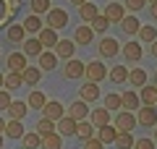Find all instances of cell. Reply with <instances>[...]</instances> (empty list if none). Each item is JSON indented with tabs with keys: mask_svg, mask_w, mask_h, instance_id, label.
I'll return each instance as SVG.
<instances>
[{
	"mask_svg": "<svg viewBox=\"0 0 157 149\" xmlns=\"http://www.w3.org/2000/svg\"><path fill=\"white\" fill-rule=\"evenodd\" d=\"M58 60H60V58L55 55V50H45V52L37 58V66L42 68V71H55V68H58Z\"/></svg>",
	"mask_w": 157,
	"mask_h": 149,
	"instance_id": "4fadbf2b",
	"label": "cell"
},
{
	"mask_svg": "<svg viewBox=\"0 0 157 149\" xmlns=\"http://www.w3.org/2000/svg\"><path fill=\"white\" fill-rule=\"evenodd\" d=\"M97 139H100L102 144H115V139H118V128L113 126H102V128H97Z\"/></svg>",
	"mask_w": 157,
	"mask_h": 149,
	"instance_id": "484cf974",
	"label": "cell"
},
{
	"mask_svg": "<svg viewBox=\"0 0 157 149\" xmlns=\"http://www.w3.org/2000/svg\"><path fill=\"white\" fill-rule=\"evenodd\" d=\"M102 107H107V110H118V113H121V110H123V99H121V94H115V92H113V94H105V97H102Z\"/></svg>",
	"mask_w": 157,
	"mask_h": 149,
	"instance_id": "4dcf8cb0",
	"label": "cell"
},
{
	"mask_svg": "<svg viewBox=\"0 0 157 149\" xmlns=\"http://www.w3.org/2000/svg\"><path fill=\"white\" fill-rule=\"evenodd\" d=\"M11 105H13V99H11V92H8V89H0V110H8Z\"/></svg>",
	"mask_w": 157,
	"mask_h": 149,
	"instance_id": "ee69618b",
	"label": "cell"
},
{
	"mask_svg": "<svg viewBox=\"0 0 157 149\" xmlns=\"http://www.w3.org/2000/svg\"><path fill=\"white\" fill-rule=\"evenodd\" d=\"M42 149H63V136L58 131L50 136H42Z\"/></svg>",
	"mask_w": 157,
	"mask_h": 149,
	"instance_id": "d590c367",
	"label": "cell"
},
{
	"mask_svg": "<svg viewBox=\"0 0 157 149\" xmlns=\"http://www.w3.org/2000/svg\"><path fill=\"white\" fill-rule=\"evenodd\" d=\"M50 3L52 0H32V13L34 16H42V13H50Z\"/></svg>",
	"mask_w": 157,
	"mask_h": 149,
	"instance_id": "60d3db41",
	"label": "cell"
},
{
	"mask_svg": "<svg viewBox=\"0 0 157 149\" xmlns=\"http://www.w3.org/2000/svg\"><path fill=\"white\" fill-rule=\"evenodd\" d=\"M55 131H58V123L47 120V118H42V120L37 123V133L39 136H50V133H55Z\"/></svg>",
	"mask_w": 157,
	"mask_h": 149,
	"instance_id": "f35d334b",
	"label": "cell"
},
{
	"mask_svg": "<svg viewBox=\"0 0 157 149\" xmlns=\"http://www.w3.org/2000/svg\"><path fill=\"white\" fill-rule=\"evenodd\" d=\"M24 123L21 120H8L6 123V133L3 136H8V139H24Z\"/></svg>",
	"mask_w": 157,
	"mask_h": 149,
	"instance_id": "f1b7e54d",
	"label": "cell"
},
{
	"mask_svg": "<svg viewBox=\"0 0 157 149\" xmlns=\"http://www.w3.org/2000/svg\"><path fill=\"white\" fill-rule=\"evenodd\" d=\"M71 3H73V6H76V8H81V6H84V3H89V0H71Z\"/></svg>",
	"mask_w": 157,
	"mask_h": 149,
	"instance_id": "681fc988",
	"label": "cell"
},
{
	"mask_svg": "<svg viewBox=\"0 0 157 149\" xmlns=\"http://www.w3.org/2000/svg\"><path fill=\"white\" fill-rule=\"evenodd\" d=\"M136 113H128V110H121V113H115V123L113 126L118 128V133H131L136 128Z\"/></svg>",
	"mask_w": 157,
	"mask_h": 149,
	"instance_id": "6da1fadb",
	"label": "cell"
},
{
	"mask_svg": "<svg viewBox=\"0 0 157 149\" xmlns=\"http://www.w3.org/2000/svg\"><path fill=\"white\" fill-rule=\"evenodd\" d=\"M18 8H21V0H0V26H6Z\"/></svg>",
	"mask_w": 157,
	"mask_h": 149,
	"instance_id": "52a82bcc",
	"label": "cell"
},
{
	"mask_svg": "<svg viewBox=\"0 0 157 149\" xmlns=\"http://www.w3.org/2000/svg\"><path fill=\"white\" fill-rule=\"evenodd\" d=\"M149 13H152V18L157 21V0H155V3H149Z\"/></svg>",
	"mask_w": 157,
	"mask_h": 149,
	"instance_id": "c3c4849f",
	"label": "cell"
},
{
	"mask_svg": "<svg viewBox=\"0 0 157 149\" xmlns=\"http://www.w3.org/2000/svg\"><path fill=\"white\" fill-rule=\"evenodd\" d=\"M155 84H157V71H155Z\"/></svg>",
	"mask_w": 157,
	"mask_h": 149,
	"instance_id": "9f6ffc18",
	"label": "cell"
},
{
	"mask_svg": "<svg viewBox=\"0 0 157 149\" xmlns=\"http://www.w3.org/2000/svg\"><path fill=\"white\" fill-rule=\"evenodd\" d=\"M21 144H24L21 149H42V136L37 131H29V133H24Z\"/></svg>",
	"mask_w": 157,
	"mask_h": 149,
	"instance_id": "1f68e13d",
	"label": "cell"
},
{
	"mask_svg": "<svg viewBox=\"0 0 157 149\" xmlns=\"http://www.w3.org/2000/svg\"><path fill=\"white\" fill-rule=\"evenodd\" d=\"M134 144H136V139L131 133H118V139H115V149H134Z\"/></svg>",
	"mask_w": 157,
	"mask_h": 149,
	"instance_id": "ab89813d",
	"label": "cell"
},
{
	"mask_svg": "<svg viewBox=\"0 0 157 149\" xmlns=\"http://www.w3.org/2000/svg\"><path fill=\"white\" fill-rule=\"evenodd\" d=\"M6 37L11 39L13 44H24L26 42V29H24V24H11V26L6 29Z\"/></svg>",
	"mask_w": 157,
	"mask_h": 149,
	"instance_id": "d6986e66",
	"label": "cell"
},
{
	"mask_svg": "<svg viewBox=\"0 0 157 149\" xmlns=\"http://www.w3.org/2000/svg\"><path fill=\"white\" fill-rule=\"evenodd\" d=\"M78 99H84V102H97V99H100V84L86 81L84 86L78 89Z\"/></svg>",
	"mask_w": 157,
	"mask_h": 149,
	"instance_id": "2e32d148",
	"label": "cell"
},
{
	"mask_svg": "<svg viewBox=\"0 0 157 149\" xmlns=\"http://www.w3.org/2000/svg\"><path fill=\"white\" fill-rule=\"evenodd\" d=\"M157 144H155V139H136V144H134V149H155Z\"/></svg>",
	"mask_w": 157,
	"mask_h": 149,
	"instance_id": "bcb514c9",
	"label": "cell"
},
{
	"mask_svg": "<svg viewBox=\"0 0 157 149\" xmlns=\"http://www.w3.org/2000/svg\"><path fill=\"white\" fill-rule=\"evenodd\" d=\"M66 107L58 102V99H47V105H45V110H42V118H47V120H52V123H58V120H63L66 118Z\"/></svg>",
	"mask_w": 157,
	"mask_h": 149,
	"instance_id": "3957f363",
	"label": "cell"
},
{
	"mask_svg": "<svg viewBox=\"0 0 157 149\" xmlns=\"http://www.w3.org/2000/svg\"><path fill=\"white\" fill-rule=\"evenodd\" d=\"M6 123H8L6 118H0V133H6Z\"/></svg>",
	"mask_w": 157,
	"mask_h": 149,
	"instance_id": "f907efd6",
	"label": "cell"
},
{
	"mask_svg": "<svg viewBox=\"0 0 157 149\" xmlns=\"http://www.w3.org/2000/svg\"><path fill=\"white\" fill-rule=\"evenodd\" d=\"M123 55H126V60H141V55H144V50H141V44L139 42H126L123 44Z\"/></svg>",
	"mask_w": 157,
	"mask_h": 149,
	"instance_id": "4316f807",
	"label": "cell"
},
{
	"mask_svg": "<svg viewBox=\"0 0 157 149\" xmlns=\"http://www.w3.org/2000/svg\"><path fill=\"white\" fill-rule=\"evenodd\" d=\"M21 52L26 58H39L42 52H45V47H42V42H39V37H26V42L21 44Z\"/></svg>",
	"mask_w": 157,
	"mask_h": 149,
	"instance_id": "30bf717a",
	"label": "cell"
},
{
	"mask_svg": "<svg viewBox=\"0 0 157 149\" xmlns=\"http://www.w3.org/2000/svg\"><path fill=\"white\" fill-rule=\"evenodd\" d=\"M37 37H39V42H42V47H45V50H55V44L60 42L58 32H55V29H50V26H45L42 32L37 34Z\"/></svg>",
	"mask_w": 157,
	"mask_h": 149,
	"instance_id": "9a60e30c",
	"label": "cell"
},
{
	"mask_svg": "<svg viewBox=\"0 0 157 149\" xmlns=\"http://www.w3.org/2000/svg\"><path fill=\"white\" fill-rule=\"evenodd\" d=\"M102 147H105V144H102L100 139H94V136H92V139H86V141H84V149H102Z\"/></svg>",
	"mask_w": 157,
	"mask_h": 149,
	"instance_id": "7dc6e473",
	"label": "cell"
},
{
	"mask_svg": "<svg viewBox=\"0 0 157 149\" xmlns=\"http://www.w3.org/2000/svg\"><path fill=\"white\" fill-rule=\"evenodd\" d=\"M89 123L94 128H102V126H110V110L107 107H94L89 113Z\"/></svg>",
	"mask_w": 157,
	"mask_h": 149,
	"instance_id": "7c38bea8",
	"label": "cell"
},
{
	"mask_svg": "<svg viewBox=\"0 0 157 149\" xmlns=\"http://www.w3.org/2000/svg\"><path fill=\"white\" fill-rule=\"evenodd\" d=\"M86 81H92V84H100L102 78H107L110 76V71H107V66L102 60H92V63H86Z\"/></svg>",
	"mask_w": 157,
	"mask_h": 149,
	"instance_id": "7a4b0ae2",
	"label": "cell"
},
{
	"mask_svg": "<svg viewBox=\"0 0 157 149\" xmlns=\"http://www.w3.org/2000/svg\"><path fill=\"white\" fill-rule=\"evenodd\" d=\"M86 73V63H81L78 58H71V60H66V66H63V76L66 78H84Z\"/></svg>",
	"mask_w": 157,
	"mask_h": 149,
	"instance_id": "277c9868",
	"label": "cell"
},
{
	"mask_svg": "<svg viewBox=\"0 0 157 149\" xmlns=\"http://www.w3.org/2000/svg\"><path fill=\"white\" fill-rule=\"evenodd\" d=\"M3 139H6V136H3V133H0V149H3Z\"/></svg>",
	"mask_w": 157,
	"mask_h": 149,
	"instance_id": "11a10c76",
	"label": "cell"
},
{
	"mask_svg": "<svg viewBox=\"0 0 157 149\" xmlns=\"http://www.w3.org/2000/svg\"><path fill=\"white\" fill-rule=\"evenodd\" d=\"M121 29H123L126 34H139L141 32V21L136 16H126L123 21H121Z\"/></svg>",
	"mask_w": 157,
	"mask_h": 149,
	"instance_id": "836d02e7",
	"label": "cell"
},
{
	"mask_svg": "<svg viewBox=\"0 0 157 149\" xmlns=\"http://www.w3.org/2000/svg\"><path fill=\"white\" fill-rule=\"evenodd\" d=\"M121 99H123V110H128V113H134V110L141 107V97L134 92V89H126V92L121 94Z\"/></svg>",
	"mask_w": 157,
	"mask_h": 149,
	"instance_id": "e0dca14e",
	"label": "cell"
},
{
	"mask_svg": "<svg viewBox=\"0 0 157 149\" xmlns=\"http://www.w3.org/2000/svg\"><path fill=\"white\" fill-rule=\"evenodd\" d=\"M107 78H110L113 84H126V81H128V68H126V66H113Z\"/></svg>",
	"mask_w": 157,
	"mask_h": 149,
	"instance_id": "d6a6232c",
	"label": "cell"
},
{
	"mask_svg": "<svg viewBox=\"0 0 157 149\" xmlns=\"http://www.w3.org/2000/svg\"><path fill=\"white\" fill-rule=\"evenodd\" d=\"M18 86H24V76H21V73L8 71L6 73V89H8V92H13V89H18Z\"/></svg>",
	"mask_w": 157,
	"mask_h": 149,
	"instance_id": "8d00e7d4",
	"label": "cell"
},
{
	"mask_svg": "<svg viewBox=\"0 0 157 149\" xmlns=\"http://www.w3.org/2000/svg\"><path fill=\"white\" fill-rule=\"evenodd\" d=\"M6 66H8V71H13V73H24V68H26L29 63H26V55H24V52H8Z\"/></svg>",
	"mask_w": 157,
	"mask_h": 149,
	"instance_id": "8fae6325",
	"label": "cell"
},
{
	"mask_svg": "<svg viewBox=\"0 0 157 149\" xmlns=\"http://www.w3.org/2000/svg\"><path fill=\"white\" fill-rule=\"evenodd\" d=\"M73 42L76 44H92L94 42V29H92L89 24H81V26L73 32Z\"/></svg>",
	"mask_w": 157,
	"mask_h": 149,
	"instance_id": "5bb4252c",
	"label": "cell"
},
{
	"mask_svg": "<svg viewBox=\"0 0 157 149\" xmlns=\"http://www.w3.org/2000/svg\"><path fill=\"white\" fill-rule=\"evenodd\" d=\"M45 26H50V29H55V32H60L63 26H68V13L63 11V8H50Z\"/></svg>",
	"mask_w": 157,
	"mask_h": 149,
	"instance_id": "5b68a950",
	"label": "cell"
},
{
	"mask_svg": "<svg viewBox=\"0 0 157 149\" xmlns=\"http://www.w3.org/2000/svg\"><path fill=\"white\" fill-rule=\"evenodd\" d=\"M0 89H6V73H0Z\"/></svg>",
	"mask_w": 157,
	"mask_h": 149,
	"instance_id": "f5cc1de1",
	"label": "cell"
},
{
	"mask_svg": "<svg viewBox=\"0 0 157 149\" xmlns=\"http://www.w3.org/2000/svg\"><path fill=\"white\" fill-rule=\"evenodd\" d=\"M8 118H11V120H24V115H26L29 113V105L26 102H18V99H13V105L8 107Z\"/></svg>",
	"mask_w": 157,
	"mask_h": 149,
	"instance_id": "d4e9b609",
	"label": "cell"
},
{
	"mask_svg": "<svg viewBox=\"0 0 157 149\" xmlns=\"http://www.w3.org/2000/svg\"><path fill=\"white\" fill-rule=\"evenodd\" d=\"M76 136L81 139V141L92 139V136H94V126H92L89 120H81V123H78V128H76Z\"/></svg>",
	"mask_w": 157,
	"mask_h": 149,
	"instance_id": "74e56055",
	"label": "cell"
},
{
	"mask_svg": "<svg viewBox=\"0 0 157 149\" xmlns=\"http://www.w3.org/2000/svg\"><path fill=\"white\" fill-rule=\"evenodd\" d=\"M73 47H76L73 39H60V42L55 44V55L63 58V60H71V58H73Z\"/></svg>",
	"mask_w": 157,
	"mask_h": 149,
	"instance_id": "44dd1931",
	"label": "cell"
},
{
	"mask_svg": "<svg viewBox=\"0 0 157 149\" xmlns=\"http://www.w3.org/2000/svg\"><path fill=\"white\" fill-rule=\"evenodd\" d=\"M97 16H100V11H97L94 3H84V6L78 8V18H81V21H86V24H92Z\"/></svg>",
	"mask_w": 157,
	"mask_h": 149,
	"instance_id": "f546056e",
	"label": "cell"
},
{
	"mask_svg": "<svg viewBox=\"0 0 157 149\" xmlns=\"http://www.w3.org/2000/svg\"><path fill=\"white\" fill-rule=\"evenodd\" d=\"M152 131H155V133H152V139H155V144H157V126L152 128Z\"/></svg>",
	"mask_w": 157,
	"mask_h": 149,
	"instance_id": "db71d44e",
	"label": "cell"
},
{
	"mask_svg": "<svg viewBox=\"0 0 157 149\" xmlns=\"http://www.w3.org/2000/svg\"><path fill=\"white\" fill-rule=\"evenodd\" d=\"M26 105L32 107V110H45V105H47V97L39 89H32L29 92V97H26Z\"/></svg>",
	"mask_w": 157,
	"mask_h": 149,
	"instance_id": "cb8c5ba5",
	"label": "cell"
},
{
	"mask_svg": "<svg viewBox=\"0 0 157 149\" xmlns=\"http://www.w3.org/2000/svg\"><path fill=\"white\" fill-rule=\"evenodd\" d=\"M147 3H155V0H147Z\"/></svg>",
	"mask_w": 157,
	"mask_h": 149,
	"instance_id": "6f0895ef",
	"label": "cell"
},
{
	"mask_svg": "<svg viewBox=\"0 0 157 149\" xmlns=\"http://www.w3.org/2000/svg\"><path fill=\"white\" fill-rule=\"evenodd\" d=\"M24 29H26V34H32V37H37L42 29H45V24H42V18L34 16V13H29L26 18H24Z\"/></svg>",
	"mask_w": 157,
	"mask_h": 149,
	"instance_id": "7402d4cb",
	"label": "cell"
},
{
	"mask_svg": "<svg viewBox=\"0 0 157 149\" xmlns=\"http://www.w3.org/2000/svg\"><path fill=\"white\" fill-rule=\"evenodd\" d=\"M89 26L94 29V34H105V32H107V26H110V21H107V16H105V13H100V16H97L94 21L89 24Z\"/></svg>",
	"mask_w": 157,
	"mask_h": 149,
	"instance_id": "b9f144b4",
	"label": "cell"
},
{
	"mask_svg": "<svg viewBox=\"0 0 157 149\" xmlns=\"http://www.w3.org/2000/svg\"><path fill=\"white\" fill-rule=\"evenodd\" d=\"M136 120H139V126H144V128H155L157 126V107L141 105L139 110H136Z\"/></svg>",
	"mask_w": 157,
	"mask_h": 149,
	"instance_id": "8992f818",
	"label": "cell"
},
{
	"mask_svg": "<svg viewBox=\"0 0 157 149\" xmlns=\"http://www.w3.org/2000/svg\"><path fill=\"white\" fill-rule=\"evenodd\" d=\"M139 97H141V105H149V107H157V84H147V86H141V92H139Z\"/></svg>",
	"mask_w": 157,
	"mask_h": 149,
	"instance_id": "603a6c76",
	"label": "cell"
},
{
	"mask_svg": "<svg viewBox=\"0 0 157 149\" xmlns=\"http://www.w3.org/2000/svg\"><path fill=\"white\" fill-rule=\"evenodd\" d=\"M76 128H78V123L73 120V118H63V120H58V133L60 136H76Z\"/></svg>",
	"mask_w": 157,
	"mask_h": 149,
	"instance_id": "83f0119b",
	"label": "cell"
},
{
	"mask_svg": "<svg viewBox=\"0 0 157 149\" xmlns=\"http://www.w3.org/2000/svg\"><path fill=\"white\" fill-rule=\"evenodd\" d=\"M123 6L128 8V11H134V13H139L141 8L147 6V0H123Z\"/></svg>",
	"mask_w": 157,
	"mask_h": 149,
	"instance_id": "f6af8a7d",
	"label": "cell"
},
{
	"mask_svg": "<svg viewBox=\"0 0 157 149\" xmlns=\"http://www.w3.org/2000/svg\"><path fill=\"white\" fill-rule=\"evenodd\" d=\"M21 76H24V86H37L39 78H42V68L39 66H26Z\"/></svg>",
	"mask_w": 157,
	"mask_h": 149,
	"instance_id": "ffe728a7",
	"label": "cell"
},
{
	"mask_svg": "<svg viewBox=\"0 0 157 149\" xmlns=\"http://www.w3.org/2000/svg\"><path fill=\"white\" fill-rule=\"evenodd\" d=\"M89 107H86V102H84V99H76V102H73V105L71 107H68V113H66V115L68 118H73V120H76V123H81V120H89Z\"/></svg>",
	"mask_w": 157,
	"mask_h": 149,
	"instance_id": "9c48e42d",
	"label": "cell"
},
{
	"mask_svg": "<svg viewBox=\"0 0 157 149\" xmlns=\"http://www.w3.org/2000/svg\"><path fill=\"white\" fill-rule=\"evenodd\" d=\"M97 50H100V55L102 58H115L118 52H121V42L113 37H102L100 44H97Z\"/></svg>",
	"mask_w": 157,
	"mask_h": 149,
	"instance_id": "ba28073f",
	"label": "cell"
},
{
	"mask_svg": "<svg viewBox=\"0 0 157 149\" xmlns=\"http://www.w3.org/2000/svg\"><path fill=\"white\" fill-rule=\"evenodd\" d=\"M139 39H141L144 44H152V42L157 39V29H155V26H141V32H139Z\"/></svg>",
	"mask_w": 157,
	"mask_h": 149,
	"instance_id": "7bdbcfd3",
	"label": "cell"
},
{
	"mask_svg": "<svg viewBox=\"0 0 157 149\" xmlns=\"http://www.w3.org/2000/svg\"><path fill=\"white\" fill-rule=\"evenodd\" d=\"M128 84H131V86H147V71H144V68H134V71H128Z\"/></svg>",
	"mask_w": 157,
	"mask_h": 149,
	"instance_id": "e575fe53",
	"label": "cell"
},
{
	"mask_svg": "<svg viewBox=\"0 0 157 149\" xmlns=\"http://www.w3.org/2000/svg\"><path fill=\"white\" fill-rule=\"evenodd\" d=\"M149 50H152V55L157 58V39H155V42H152V47H149Z\"/></svg>",
	"mask_w": 157,
	"mask_h": 149,
	"instance_id": "816d5d0a",
	"label": "cell"
},
{
	"mask_svg": "<svg viewBox=\"0 0 157 149\" xmlns=\"http://www.w3.org/2000/svg\"><path fill=\"white\" fill-rule=\"evenodd\" d=\"M105 16L110 24H121L126 18V6H121V3H110V6L105 8Z\"/></svg>",
	"mask_w": 157,
	"mask_h": 149,
	"instance_id": "ac0fdd59",
	"label": "cell"
}]
</instances>
